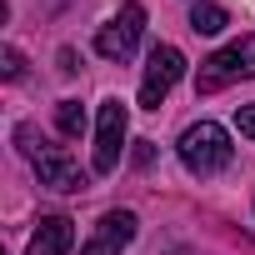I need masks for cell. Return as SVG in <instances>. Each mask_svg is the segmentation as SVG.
<instances>
[{
	"mask_svg": "<svg viewBox=\"0 0 255 255\" xmlns=\"http://www.w3.org/2000/svg\"><path fill=\"white\" fill-rule=\"evenodd\" d=\"M15 140L25 145V155H30V165H35L40 185H50V190H60V195H75V190H85V185H90V175L80 170V160H70L60 145L35 140V130H30V125H20V130H15Z\"/></svg>",
	"mask_w": 255,
	"mask_h": 255,
	"instance_id": "6da1fadb",
	"label": "cell"
},
{
	"mask_svg": "<svg viewBox=\"0 0 255 255\" xmlns=\"http://www.w3.org/2000/svg\"><path fill=\"white\" fill-rule=\"evenodd\" d=\"M180 165L190 170V175H215V170H225L230 165V155H235V145H230V135H225V125H215V120H200V125H190V130L180 135Z\"/></svg>",
	"mask_w": 255,
	"mask_h": 255,
	"instance_id": "7a4b0ae2",
	"label": "cell"
},
{
	"mask_svg": "<svg viewBox=\"0 0 255 255\" xmlns=\"http://www.w3.org/2000/svg\"><path fill=\"white\" fill-rule=\"evenodd\" d=\"M250 75H255V35H240V40L220 45L210 60H200V70H195V95H215V90H225V85H235V80H250Z\"/></svg>",
	"mask_w": 255,
	"mask_h": 255,
	"instance_id": "3957f363",
	"label": "cell"
},
{
	"mask_svg": "<svg viewBox=\"0 0 255 255\" xmlns=\"http://www.w3.org/2000/svg\"><path fill=\"white\" fill-rule=\"evenodd\" d=\"M140 30H145V5H140V0H125V5L100 25L95 50H100L105 60H130V50L140 45Z\"/></svg>",
	"mask_w": 255,
	"mask_h": 255,
	"instance_id": "277c9868",
	"label": "cell"
},
{
	"mask_svg": "<svg viewBox=\"0 0 255 255\" xmlns=\"http://www.w3.org/2000/svg\"><path fill=\"white\" fill-rule=\"evenodd\" d=\"M125 105L120 100H105L100 105V115H95V160H90V170L95 175H110L115 165H120V150H125Z\"/></svg>",
	"mask_w": 255,
	"mask_h": 255,
	"instance_id": "5b68a950",
	"label": "cell"
},
{
	"mask_svg": "<svg viewBox=\"0 0 255 255\" xmlns=\"http://www.w3.org/2000/svg\"><path fill=\"white\" fill-rule=\"evenodd\" d=\"M185 75V55L175 45H155L150 60H145V80H140V105L145 110H160V100L175 90V80Z\"/></svg>",
	"mask_w": 255,
	"mask_h": 255,
	"instance_id": "8992f818",
	"label": "cell"
},
{
	"mask_svg": "<svg viewBox=\"0 0 255 255\" xmlns=\"http://www.w3.org/2000/svg\"><path fill=\"white\" fill-rule=\"evenodd\" d=\"M135 215L130 210H105L100 220H95V230H90V240L80 245V255H120L125 245L135 240Z\"/></svg>",
	"mask_w": 255,
	"mask_h": 255,
	"instance_id": "52a82bcc",
	"label": "cell"
},
{
	"mask_svg": "<svg viewBox=\"0 0 255 255\" xmlns=\"http://www.w3.org/2000/svg\"><path fill=\"white\" fill-rule=\"evenodd\" d=\"M75 245V225L65 220V215H45L40 225H35V235H30V250L25 255H65Z\"/></svg>",
	"mask_w": 255,
	"mask_h": 255,
	"instance_id": "ba28073f",
	"label": "cell"
},
{
	"mask_svg": "<svg viewBox=\"0 0 255 255\" xmlns=\"http://www.w3.org/2000/svg\"><path fill=\"white\" fill-rule=\"evenodd\" d=\"M230 25V15L220 10V5H210V0H195V10H190V30L195 35H220Z\"/></svg>",
	"mask_w": 255,
	"mask_h": 255,
	"instance_id": "9c48e42d",
	"label": "cell"
},
{
	"mask_svg": "<svg viewBox=\"0 0 255 255\" xmlns=\"http://www.w3.org/2000/svg\"><path fill=\"white\" fill-rule=\"evenodd\" d=\"M55 125H60V135H80V130H85L80 100H60V105H55Z\"/></svg>",
	"mask_w": 255,
	"mask_h": 255,
	"instance_id": "30bf717a",
	"label": "cell"
},
{
	"mask_svg": "<svg viewBox=\"0 0 255 255\" xmlns=\"http://www.w3.org/2000/svg\"><path fill=\"white\" fill-rule=\"evenodd\" d=\"M0 75H5V80H20V75H25V55H20L15 45L0 50Z\"/></svg>",
	"mask_w": 255,
	"mask_h": 255,
	"instance_id": "8fae6325",
	"label": "cell"
},
{
	"mask_svg": "<svg viewBox=\"0 0 255 255\" xmlns=\"http://www.w3.org/2000/svg\"><path fill=\"white\" fill-rule=\"evenodd\" d=\"M235 125H240L245 140H255V105H240V110H235Z\"/></svg>",
	"mask_w": 255,
	"mask_h": 255,
	"instance_id": "7c38bea8",
	"label": "cell"
},
{
	"mask_svg": "<svg viewBox=\"0 0 255 255\" xmlns=\"http://www.w3.org/2000/svg\"><path fill=\"white\" fill-rule=\"evenodd\" d=\"M60 70H65V75H75V70H80V65H75V50H60Z\"/></svg>",
	"mask_w": 255,
	"mask_h": 255,
	"instance_id": "4fadbf2b",
	"label": "cell"
}]
</instances>
